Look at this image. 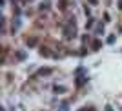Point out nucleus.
Here are the masks:
<instances>
[{"mask_svg": "<svg viewBox=\"0 0 122 111\" xmlns=\"http://www.w3.org/2000/svg\"><path fill=\"white\" fill-rule=\"evenodd\" d=\"M91 26H93V18H89V20H88V24H86V28H91Z\"/></svg>", "mask_w": 122, "mask_h": 111, "instance_id": "obj_1", "label": "nucleus"}, {"mask_svg": "<svg viewBox=\"0 0 122 111\" xmlns=\"http://www.w3.org/2000/svg\"><path fill=\"white\" fill-rule=\"evenodd\" d=\"M89 2H91V4H97V0H89Z\"/></svg>", "mask_w": 122, "mask_h": 111, "instance_id": "obj_2", "label": "nucleus"}]
</instances>
